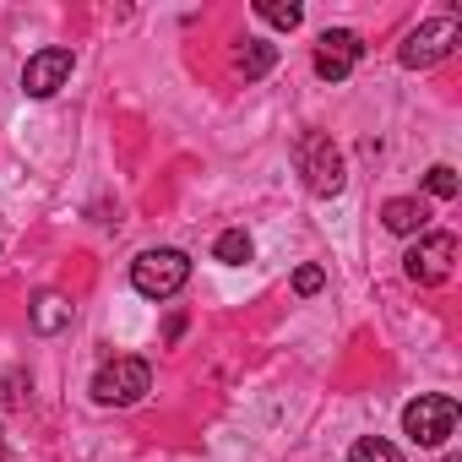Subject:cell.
Returning a JSON list of instances; mask_svg holds the SVG:
<instances>
[{
	"label": "cell",
	"instance_id": "6da1fadb",
	"mask_svg": "<svg viewBox=\"0 0 462 462\" xmlns=\"http://www.w3.org/2000/svg\"><path fill=\"white\" fill-rule=\"evenodd\" d=\"M185 283H190V256L174 251V245L142 251V256L131 262V289H136L142 300H174Z\"/></svg>",
	"mask_w": 462,
	"mask_h": 462
},
{
	"label": "cell",
	"instance_id": "7a4b0ae2",
	"mask_svg": "<svg viewBox=\"0 0 462 462\" xmlns=\"http://www.w3.org/2000/svg\"><path fill=\"white\" fill-rule=\"evenodd\" d=\"M457 419H462L457 397H446V392H419V397L402 408V435H408L413 446H446V440L457 435Z\"/></svg>",
	"mask_w": 462,
	"mask_h": 462
},
{
	"label": "cell",
	"instance_id": "3957f363",
	"mask_svg": "<svg viewBox=\"0 0 462 462\" xmlns=\"http://www.w3.org/2000/svg\"><path fill=\"white\" fill-rule=\"evenodd\" d=\"M294 158H300V174H305V190L310 196H337L343 190L348 169H343V152H337V142L327 131H305L294 142Z\"/></svg>",
	"mask_w": 462,
	"mask_h": 462
},
{
	"label": "cell",
	"instance_id": "277c9868",
	"mask_svg": "<svg viewBox=\"0 0 462 462\" xmlns=\"http://www.w3.org/2000/svg\"><path fill=\"white\" fill-rule=\"evenodd\" d=\"M457 44H462V23H457L451 12H440V17L419 23V28L397 44V60H402L408 71H430V66H440Z\"/></svg>",
	"mask_w": 462,
	"mask_h": 462
},
{
	"label": "cell",
	"instance_id": "5b68a950",
	"mask_svg": "<svg viewBox=\"0 0 462 462\" xmlns=\"http://www.w3.org/2000/svg\"><path fill=\"white\" fill-rule=\"evenodd\" d=\"M152 392V365L147 359H109L93 375V402L98 408H131Z\"/></svg>",
	"mask_w": 462,
	"mask_h": 462
},
{
	"label": "cell",
	"instance_id": "8992f818",
	"mask_svg": "<svg viewBox=\"0 0 462 462\" xmlns=\"http://www.w3.org/2000/svg\"><path fill=\"white\" fill-rule=\"evenodd\" d=\"M451 262H457V235H440V228H435V235H419V245H408L402 273L419 289H440L451 278Z\"/></svg>",
	"mask_w": 462,
	"mask_h": 462
},
{
	"label": "cell",
	"instance_id": "52a82bcc",
	"mask_svg": "<svg viewBox=\"0 0 462 462\" xmlns=\"http://www.w3.org/2000/svg\"><path fill=\"white\" fill-rule=\"evenodd\" d=\"M359 60H365V39H359L354 28H327V33L316 39V55H310V66H316L321 82H343Z\"/></svg>",
	"mask_w": 462,
	"mask_h": 462
},
{
	"label": "cell",
	"instance_id": "ba28073f",
	"mask_svg": "<svg viewBox=\"0 0 462 462\" xmlns=\"http://www.w3.org/2000/svg\"><path fill=\"white\" fill-rule=\"evenodd\" d=\"M71 50L66 44H50V50H39V55H28V66H23V93L28 98H55L66 82H71Z\"/></svg>",
	"mask_w": 462,
	"mask_h": 462
},
{
	"label": "cell",
	"instance_id": "9c48e42d",
	"mask_svg": "<svg viewBox=\"0 0 462 462\" xmlns=\"http://www.w3.org/2000/svg\"><path fill=\"white\" fill-rule=\"evenodd\" d=\"M381 223L392 228V235H424L430 212H424V201H413V196H392V201L381 207Z\"/></svg>",
	"mask_w": 462,
	"mask_h": 462
},
{
	"label": "cell",
	"instance_id": "30bf717a",
	"mask_svg": "<svg viewBox=\"0 0 462 462\" xmlns=\"http://www.w3.org/2000/svg\"><path fill=\"white\" fill-rule=\"evenodd\" d=\"M66 327H71V300L55 294V289H44V294L33 300V332L55 337V332H66Z\"/></svg>",
	"mask_w": 462,
	"mask_h": 462
},
{
	"label": "cell",
	"instance_id": "8fae6325",
	"mask_svg": "<svg viewBox=\"0 0 462 462\" xmlns=\"http://www.w3.org/2000/svg\"><path fill=\"white\" fill-rule=\"evenodd\" d=\"M235 66L245 71V82H256V77H267V71L278 66V50H273V44H262V39H245V44H240V55H235Z\"/></svg>",
	"mask_w": 462,
	"mask_h": 462
},
{
	"label": "cell",
	"instance_id": "7c38bea8",
	"mask_svg": "<svg viewBox=\"0 0 462 462\" xmlns=\"http://www.w3.org/2000/svg\"><path fill=\"white\" fill-rule=\"evenodd\" d=\"M256 17L273 23V28H283V33H294L305 23V6H300V0H256Z\"/></svg>",
	"mask_w": 462,
	"mask_h": 462
},
{
	"label": "cell",
	"instance_id": "4fadbf2b",
	"mask_svg": "<svg viewBox=\"0 0 462 462\" xmlns=\"http://www.w3.org/2000/svg\"><path fill=\"white\" fill-rule=\"evenodd\" d=\"M212 256H217L223 267H245V262H251V235H245V228H223L217 245H212Z\"/></svg>",
	"mask_w": 462,
	"mask_h": 462
},
{
	"label": "cell",
	"instance_id": "5bb4252c",
	"mask_svg": "<svg viewBox=\"0 0 462 462\" xmlns=\"http://www.w3.org/2000/svg\"><path fill=\"white\" fill-rule=\"evenodd\" d=\"M348 462H408L392 440H381V435H359L354 446H348Z\"/></svg>",
	"mask_w": 462,
	"mask_h": 462
},
{
	"label": "cell",
	"instance_id": "9a60e30c",
	"mask_svg": "<svg viewBox=\"0 0 462 462\" xmlns=\"http://www.w3.org/2000/svg\"><path fill=\"white\" fill-rule=\"evenodd\" d=\"M424 190L440 196V201H451V196H457V169H451V163H435V169L424 174Z\"/></svg>",
	"mask_w": 462,
	"mask_h": 462
},
{
	"label": "cell",
	"instance_id": "2e32d148",
	"mask_svg": "<svg viewBox=\"0 0 462 462\" xmlns=\"http://www.w3.org/2000/svg\"><path fill=\"white\" fill-rule=\"evenodd\" d=\"M321 289H327V273H321L316 262L294 273V294H300V300H310V294H321Z\"/></svg>",
	"mask_w": 462,
	"mask_h": 462
},
{
	"label": "cell",
	"instance_id": "e0dca14e",
	"mask_svg": "<svg viewBox=\"0 0 462 462\" xmlns=\"http://www.w3.org/2000/svg\"><path fill=\"white\" fill-rule=\"evenodd\" d=\"M446 462H462V457H457V451H451V457H446Z\"/></svg>",
	"mask_w": 462,
	"mask_h": 462
}]
</instances>
